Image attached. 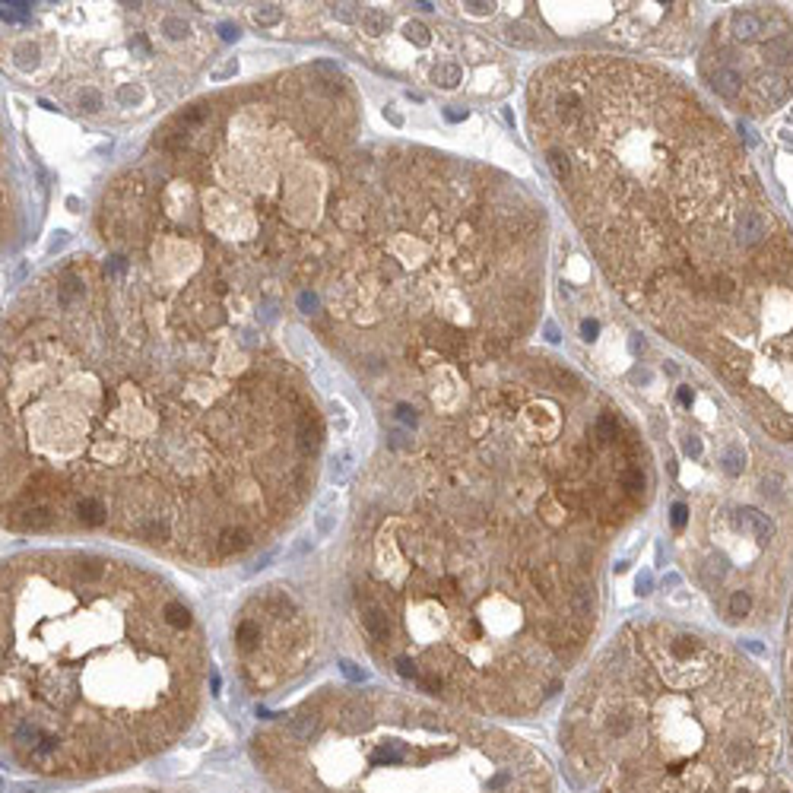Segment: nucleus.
I'll return each instance as SVG.
<instances>
[{"label": "nucleus", "instance_id": "1", "mask_svg": "<svg viewBox=\"0 0 793 793\" xmlns=\"http://www.w3.org/2000/svg\"><path fill=\"white\" fill-rule=\"evenodd\" d=\"M489 413L365 514L356 606L394 676L480 717H527L581 660L603 546L644 511L651 476L616 413L577 432L511 394Z\"/></svg>", "mask_w": 793, "mask_h": 793}, {"label": "nucleus", "instance_id": "2", "mask_svg": "<svg viewBox=\"0 0 793 793\" xmlns=\"http://www.w3.org/2000/svg\"><path fill=\"white\" fill-rule=\"evenodd\" d=\"M206 651L166 577L102 552L4 565V758L61 784L124 774L185 739Z\"/></svg>", "mask_w": 793, "mask_h": 793}, {"label": "nucleus", "instance_id": "3", "mask_svg": "<svg viewBox=\"0 0 793 793\" xmlns=\"http://www.w3.org/2000/svg\"><path fill=\"white\" fill-rule=\"evenodd\" d=\"M533 83L546 149L571 162L562 187L632 301L673 318L790 242L730 130L676 80L577 61Z\"/></svg>", "mask_w": 793, "mask_h": 793}, {"label": "nucleus", "instance_id": "4", "mask_svg": "<svg viewBox=\"0 0 793 793\" xmlns=\"http://www.w3.org/2000/svg\"><path fill=\"white\" fill-rule=\"evenodd\" d=\"M251 761L276 793H556L520 736L384 689H324L270 717Z\"/></svg>", "mask_w": 793, "mask_h": 793}, {"label": "nucleus", "instance_id": "5", "mask_svg": "<svg viewBox=\"0 0 793 793\" xmlns=\"http://www.w3.org/2000/svg\"><path fill=\"white\" fill-rule=\"evenodd\" d=\"M682 337L711 358L768 435L793 444V242L749 270L733 305Z\"/></svg>", "mask_w": 793, "mask_h": 793}, {"label": "nucleus", "instance_id": "6", "mask_svg": "<svg viewBox=\"0 0 793 793\" xmlns=\"http://www.w3.org/2000/svg\"><path fill=\"white\" fill-rule=\"evenodd\" d=\"M730 42L746 51V64H704L717 96L746 105L749 111H771L790 96L793 86V29L778 7L733 10L727 16Z\"/></svg>", "mask_w": 793, "mask_h": 793}, {"label": "nucleus", "instance_id": "7", "mask_svg": "<svg viewBox=\"0 0 793 793\" xmlns=\"http://www.w3.org/2000/svg\"><path fill=\"white\" fill-rule=\"evenodd\" d=\"M235 651L242 657L244 679L267 692L301 670V660L311 651V625L286 590L270 587L242 609Z\"/></svg>", "mask_w": 793, "mask_h": 793}, {"label": "nucleus", "instance_id": "8", "mask_svg": "<svg viewBox=\"0 0 793 793\" xmlns=\"http://www.w3.org/2000/svg\"><path fill=\"white\" fill-rule=\"evenodd\" d=\"M780 727H784L780 790L793 793V609H790V625H787V651H784V708H780Z\"/></svg>", "mask_w": 793, "mask_h": 793}, {"label": "nucleus", "instance_id": "9", "mask_svg": "<svg viewBox=\"0 0 793 793\" xmlns=\"http://www.w3.org/2000/svg\"><path fill=\"white\" fill-rule=\"evenodd\" d=\"M432 77H435L438 86H444V89H454V86L463 80V70H461V64H454V61H444V64L435 67V73H432Z\"/></svg>", "mask_w": 793, "mask_h": 793}, {"label": "nucleus", "instance_id": "10", "mask_svg": "<svg viewBox=\"0 0 793 793\" xmlns=\"http://www.w3.org/2000/svg\"><path fill=\"white\" fill-rule=\"evenodd\" d=\"M13 64L20 67V70H32V67H39V45H32V42H20V45L13 48Z\"/></svg>", "mask_w": 793, "mask_h": 793}, {"label": "nucleus", "instance_id": "11", "mask_svg": "<svg viewBox=\"0 0 793 793\" xmlns=\"http://www.w3.org/2000/svg\"><path fill=\"white\" fill-rule=\"evenodd\" d=\"M387 26H390V20H387V13H384V10L371 7V10H365V13H362V32L381 35V32H387Z\"/></svg>", "mask_w": 793, "mask_h": 793}, {"label": "nucleus", "instance_id": "12", "mask_svg": "<svg viewBox=\"0 0 793 793\" xmlns=\"http://www.w3.org/2000/svg\"><path fill=\"white\" fill-rule=\"evenodd\" d=\"M159 29H162V35H166V39H172V42H181L187 32H191V26H187L185 16H172V13L162 16Z\"/></svg>", "mask_w": 793, "mask_h": 793}, {"label": "nucleus", "instance_id": "13", "mask_svg": "<svg viewBox=\"0 0 793 793\" xmlns=\"http://www.w3.org/2000/svg\"><path fill=\"white\" fill-rule=\"evenodd\" d=\"M251 20L257 23V26H276V23L282 20V7H276V4H261V7L251 10Z\"/></svg>", "mask_w": 793, "mask_h": 793}, {"label": "nucleus", "instance_id": "14", "mask_svg": "<svg viewBox=\"0 0 793 793\" xmlns=\"http://www.w3.org/2000/svg\"><path fill=\"white\" fill-rule=\"evenodd\" d=\"M77 105H80V111H89V115H96V111L105 108V99H102V92H99V89H92V86H83V89H80V96H77Z\"/></svg>", "mask_w": 793, "mask_h": 793}, {"label": "nucleus", "instance_id": "15", "mask_svg": "<svg viewBox=\"0 0 793 793\" xmlns=\"http://www.w3.org/2000/svg\"><path fill=\"white\" fill-rule=\"evenodd\" d=\"M115 99H118V105H124V108H137V105L143 102V86H140V83H124V86H118Z\"/></svg>", "mask_w": 793, "mask_h": 793}, {"label": "nucleus", "instance_id": "16", "mask_svg": "<svg viewBox=\"0 0 793 793\" xmlns=\"http://www.w3.org/2000/svg\"><path fill=\"white\" fill-rule=\"evenodd\" d=\"M349 470H352V454H349V451H339V454L330 457V476L337 482H343L346 476H349Z\"/></svg>", "mask_w": 793, "mask_h": 793}, {"label": "nucleus", "instance_id": "17", "mask_svg": "<svg viewBox=\"0 0 793 793\" xmlns=\"http://www.w3.org/2000/svg\"><path fill=\"white\" fill-rule=\"evenodd\" d=\"M330 413H333V425H337V432L339 435H343L346 429H349V410H346V404L343 400H330Z\"/></svg>", "mask_w": 793, "mask_h": 793}, {"label": "nucleus", "instance_id": "18", "mask_svg": "<svg viewBox=\"0 0 793 793\" xmlns=\"http://www.w3.org/2000/svg\"><path fill=\"white\" fill-rule=\"evenodd\" d=\"M206 118V108L204 105H194V108H187V111H181V118H178V124L181 127H185V134H187V127H194V124H200Z\"/></svg>", "mask_w": 793, "mask_h": 793}, {"label": "nucleus", "instance_id": "19", "mask_svg": "<svg viewBox=\"0 0 793 793\" xmlns=\"http://www.w3.org/2000/svg\"><path fill=\"white\" fill-rule=\"evenodd\" d=\"M406 39H410V42H416V45H423V48H425V45H429V42H432V32H429V29L423 26V23H410V26H406Z\"/></svg>", "mask_w": 793, "mask_h": 793}, {"label": "nucleus", "instance_id": "20", "mask_svg": "<svg viewBox=\"0 0 793 793\" xmlns=\"http://www.w3.org/2000/svg\"><path fill=\"white\" fill-rule=\"evenodd\" d=\"M235 73H238V61H235V58H229V61H225V64H219L216 70L210 73V80H216V83H223V80L235 77Z\"/></svg>", "mask_w": 793, "mask_h": 793}, {"label": "nucleus", "instance_id": "21", "mask_svg": "<svg viewBox=\"0 0 793 793\" xmlns=\"http://www.w3.org/2000/svg\"><path fill=\"white\" fill-rule=\"evenodd\" d=\"M67 242H70V232L58 229V232L51 235V242H48V254H58L61 248H67Z\"/></svg>", "mask_w": 793, "mask_h": 793}, {"label": "nucleus", "instance_id": "22", "mask_svg": "<svg viewBox=\"0 0 793 793\" xmlns=\"http://www.w3.org/2000/svg\"><path fill=\"white\" fill-rule=\"evenodd\" d=\"M219 32H223V39H225V42L242 39V29H238L235 23H223V26H219Z\"/></svg>", "mask_w": 793, "mask_h": 793}, {"label": "nucleus", "instance_id": "23", "mask_svg": "<svg viewBox=\"0 0 793 793\" xmlns=\"http://www.w3.org/2000/svg\"><path fill=\"white\" fill-rule=\"evenodd\" d=\"M352 4H337V7H333V16H337V20H343V23H352L356 20V13H352Z\"/></svg>", "mask_w": 793, "mask_h": 793}, {"label": "nucleus", "instance_id": "24", "mask_svg": "<svg viewBox=\"0 0 793 793\" xmlns=\"http://www.w3.org/2000/svg\"><path fill=\"white\" fill-rule=\"evenodd\" d=\"M102 793H168V790H153V787H118V790H102Z\"/></svg>", "mask_w": 793, "mask_h": 793}, {"label": "nucleus", "instance_id": "25", "mask_svg": "<svg viewBox=\"0 0 793 793\" xmlns=\"http://www.w3.org/2000/svg\"><path fill=\"white\" fill-rule=\"evenodd\" d=\"M299 305H301V308H305V311H308V314H311V311H314V308H318V299H314V295H311V292H301V295H299Z\"/></svg>", "mask_w": 793, "mask_h": 793}, {"label": "nucleus", "instance_id": "26", "mask_svg": "<svg viewBox=\"0 0 793 793\" xmlns=\"http://www.w3.org/2000/svg\"><path fill=\"white\" fill-rule=\"evenodd\" d=\"M492 7H495V4H467V10H470V13H476V16L492 13Z\"/></svg>", "mask_w": 793, "mask_h": 793}, {"label": "nucleus", "instance_id": "27", "mask_svg": "<svg viewBox=\"0 0 793 793\" xmlns=\"http://www.w3.org/2000/svg\"><path fill=\"white\" fill-rule=\"evenodd\" d=\"M143 51V54H149V45H146V39H143V35H134V39H130V51Z\"/></svg>", "mask_w": 793, "mask_h": 793}, {"label": "nucleus", "instance_id": "28", "mask_svg": "<svg viewBox=\"0 0 793 793\" xmlns=\"http://www.w3.org/2000/svg\"><path fill=\"white\" fill-rule=\"evenodd\" d=\"M581 330H584V339H594V337H597V320H587Z\"/></svg>", "mask_w": 793, "mask_h": 793}, {"label": "nucleus", "instance_id": "29", "mask_svg": "<svg viewBox=\"0 0 793 793\" xmlns=\"http://www.w3.org/2000/svg\"><path fill=\"white\" fill-rule=\"evenodd\" d=\"M384 115H387V121H390V124H394V127H400V124H404V118L396 115V111H394V108H387V111H384Z\"/></svg>", "mask_w": 793, "mask_h": 793}, {"label": "nucleus", "instance_id": "30", "mask_svg": "<svg viewBox=\"0 0 793 793\" xmlns=\"http://www.w3.org/2000/svg\"><path fill=\"white\" fill-rule=\"evenodd\" d=\"M679 404H682V406L692 404V390L689 387H679Z\"/></svg>", "mask_w": 793, "mask_h": 793}, {"label": "nucleus", "instance_id": "31", "mask_svg": "<svg viewBox=\"0 0 793 793\" xmlns=\"http://www.w3.org/2000/svg\"><path fill=\"white\" fill-rule=\"evenodd\" d=\"M448 115V121H461V118H467V111H457V108H448L444 111Z\"/></svg>", "mask_w": 793, "mask_h": 793}, {"label": "nucleus", "instance_id": "32", "mask_svg": "<svg viewBox=\"0 0 793 793\" xmlns=\"http://www.w3.org/2000/svg\"><path fill=\"white\" fill-rule=\"evenodd\" d=\"M546 337H549L552 343H556V339H558V330H556V324H546Z\"/></svg>", "mask_w": 793, "mask_h": 793}, {"label": "nucleus", "instance_id": "33", "mask_svg": "<svg viewBox=\"0 0 793 793\" xmlns=\"http://www.w3.org/2000/svg\"><path fill=\"white\" fill-rule=\"evenodd\" d=\"M67 206H70V210L77 213V210H80V200H77V197H67Z\"/></svg>", "mask_w": 793, "mask_h": 793}]
</instances>
